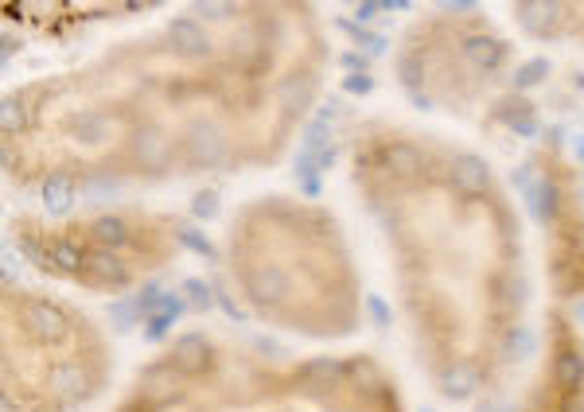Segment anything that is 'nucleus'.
<instances>
[{"label":"nucleus","mask_w":584,"mask_h":412,"mask_svg":"<svg viewBox=\"0 0 584 412\" xmlns=\"http://www.w3.org/2000/svg\"><path fill=\"white\" fill-rule=\"evenodd\" d=\"M542 203H546L553 226L549 245V280L557 292L584 296V203L581 191H573L569 168L553 160V168L542 172Z\"/></svg>","instance_id":"9"},{"label":"nucleus","mask_w":584,"mask_h":412,"mask_svg":"<svg viewBox=\"0 0 584 412\" xmlns=\"http://www.w3.org/2000/svg\"><path fill=\"white\" fill-rule=\"evenodd\" d=\"M20 257L74 292L121 296L160 273L183 253V226L172 210L90 206L63 214H24L12 222Z\"/></svg>","instance_id":"6"},{"label":"nucleus","mask_w":584,"mask_h":412,"mask_svg":"<svg viewBox=\"0 0 584 412\" xmlns=\"http://www.w3.org/2000/svg\"><path fill=\"white\" fill-rule=\"evenodd\" d=\"M343 160L433 397L499 405L526 362L534 311L526 222L507 179L468 144L398 117H363Z\"/></svg>","instance_id":"2"},{"label":"nucleus","mask_w":584,"mask_h":412,"mask_svg":"<svg viewBox=\"0 0 584 412\" xmlns=\"http://www.w3.org/2000/svg\"><path fill=\"white\" fill-rule=\"evenodd\" d=\"M222 280L242 315L273 335L347 343L363 327V273L328 206L269 191L222 230Z\"/></svg>","instance_id":"4"},{"label":"nucleus","mask_w":584,"mask_h":412,"mask_svg":"<svg viewBox=\"0 0 584 412\" xmlns=\"http://www.w3.org/2000/svg\"><path fill=\"white\" fill-rule=\"evenodd\" d=\"M514 16L526 20L530 35L584 47V4H526L514 8Z\"/></svg>","instance_id":"10"},{"label":"nucleus","mask_w":584,"mask_h":412,"mask_svg":"<svg viewBox=\"0 0 584 412\" xmlns=\"http://www.w3.org/2000/svg\"><path fill=\"white\" fill-rule=\"evenodd\" d=\"M511 412H584V331L565 304L549 311L542 358Z\"/></svg>","instance_id":"8"},{"label":"nucleus","mask_w":584,"mask_h":412,"mask_svg":"<svg viewBox=\"0 0 584 412\" xmlns=\"http://www.w3.org/2000/svg\"><path fill=\"white\" fill-rule=\"evenodd\" d=\"M328 74L331 39L312 4L176 8L12 86L4 175L20 191L94 195L265 172L304 133Z\"/></svg>","instance_id":"1"},{"label":"nucleus","mask_w":584,"mask_h":412,"mask_svg":"<svg viewBox=\"0 0 584 412\" xmlns=\"http://www.w3.org/2000/svg\"><path fill=\"white\" fill-rule=\"evenodd\" d=\"M106 412H405V401L374 354L273 358L195 327L160 346Z\"/></svg>","instance_id":"3"},{"label":"nucleus","mask_w":584,"mask_h":412,"mask_svg":"<svg viewBox=\"0 0 584 412\" xmlns=\"http://www.w3.org/2000/svg\"><path fill=\"white\" fill-rule=\"evenodd\" d=\"M511 39L472 8H429L405 28L394 70L409 102L437 113H475L507 82Z\"/></svg>","instance_id":"7"},{"label":"nucleus","mask_w":584,"mask_h":412,"mask_svg":"<svg viewBox=\"0 0 584 412\" xmlns=\"http://www.w3.org/2000/svg\"><path fill=\"white\" fill-rule=\"evenodd\" d=\"M0 335L4 412H86L110 393V335L74 300L8 280Z\"/></svg>","instance_id":"5"}]
</instances>
